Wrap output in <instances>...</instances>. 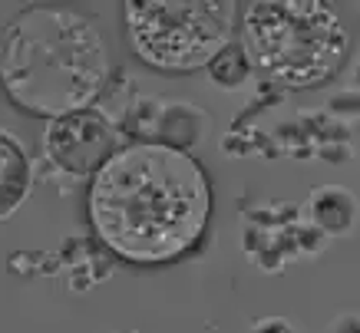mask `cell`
I'll list each match as a JSON object with an SVG mask.
<instances>
[{
	"mask_svg": "<svg viewBox=\"0 0 360 333\" xmlns=\"http://www.w3.org/2000/svg\"><path fill=\"white\" fill-rule=\"evenodd\" d=\"M212 215L208 175L188 152L162 142L120 149L89 185V225L112 254L165 264L188 254Z\"/></svg>",
	"mask_w": 360,
	"mask_h": 333,
	"instance_id": "6da1fadb",
	"label": "cell"
},
{
	"mask_svg": "<svg viewBox=\"0 0 360 333\" xmlns=\"http://www.w3.org/2000/svg\"><path fill=\"white\" fill-rule=\"evenodd\" d=\"M110 50L99 27L63 7H27L0 30V86L13 106L60 119L103 93Z\"/></svg>",
	"mask_w": 360,
	"mask_h": 333,
	"instance_id": "7a4b0ae2",
	"label": "cell"
},
{
	"mask_svg": "<svg viewBox=\"0 0 360 333\" xmlns=\"http://www.w3.org/2000/svg\"><path fill=\"white\" fill-rule=\"evenodd\" d=\"M350 37L321 0H255L241 17V53L251 70L291 89L328 83L347 60Z\"/></svg>",
	"mask_w": 360,
	"mask_h": 333,
	"instance_id": "3957f363",
	"label": "cell"
},
{
	"mask_svg": "<svg viewBox=\"0 0 360 333\" xmlns=\"http://www.w3.org/2000/svg\"><path fill=\"white\" fill-rule=\"evenodd\" d=\"M122 13L136 56L165 73L208 66L229 46L235 20L225 0H129Z\"/></svg>",
	"mask_w": 360,
	"mask_h": 333,
	"instance_id": "277c9868",
	"label": "cell"
},
{
	"mask_svg": "<svg viewBox=\"0 0 360 333\" xmlns=\"http://www.w3.org/2000/svg\"><path fill=\"white\" fill-rule=\"evenodd\" d=\"M120 132L96 109H79L53 119L44 132L46 155L70 175H96L116 155Z\"/></svg>",
	"mask_w": 360,
	"mask_h": 333,
	"instance_id": "5b68a950",
	"label": "cell"
},
{
	"mask_svg": "<svg viewBox=\"0 0 360 333\" xmlns=\"http://www.w3.org/2000/svg\"><path fill=\"white\" fill-rule=\"evenodd\" d=\"M30 192V159L11 132H0V218L13 215Z\"/></svg>",
	"mask_w": 360,
	"mask_h": 333,
	"instance_id": "8992f818",
	"label": "cell"
},
{
	"mask_svg": "<svg viewBox=\"0 0 360 333\" xmlns=\"http://www.w3.org/2000/svg\"><path fill=\"white\" fill-rule=\"evenodd\" d=\"M311 215L314 225L328 235H347L357 221V198L340 185H321L311 195Z\"/></svg>",
	"mask_w": 360,
	"mask_h": 333,
	"instance_id": "52a82bcc",
	"label": "cell"
},
{
	"mask_svg": "<svg viewBox=\"0 0 360 333\" xmlns=\"http://www.w3.org/2000/svg\"><path fill=\"white\" fill-rule=\"evenodd\" d=\"M202 112L192 106H169L165 109L162 122H159V132H162V145L169 149H182L186 152L192 142L198 139V132H202Z\"/></svg>",
	"mask_w": 360,
	"mask_h": 333,
	"instance_id": "ba28073f",
	"label": "cell"
},
{
	"mask_svg": "<svg viewBox=\"0 0 360 333\" xmlns=\"http://www.w3.org/2000/svg\"><path fill=\"white\" fill-rule=\"evenodd\" d=\"M248 60H245V53H241V46L238 50H231V46H225L212 63H208V73H212V79L219 83V86H241L245 83V76H248Z\"/></svg>",
	"mask_w": 360,
	"mask_h": 333,
	"instance_id": "9c48e42d",
	"label": "cell"
},
{
	"mask_svg": "<svg viewBox=\"0 0 360 333\" xmlns=\"http://www.w3.org/2000/svg\"><path fill=\"white\" fill-rule=\"evenodd\" d=\"M258 333H295V330H291V323H288V320L271 317V320H264L262 327H258Z\"/></svg>",
	"mask_w": 360,
	"mask_h": 333,
	"instance_id": "30bf717a",
	"label": "cell"
},
{
	"mask_svg": "<svg viewBox=\"0 0 360 333\" xmlns=\"http://www.w3.org/2000/svg\"><path fill=\"white\" fill-rule=\"evenodd\" d=\"M338 333H360V317L347 313V317H344V320L338 323Z\"/></svg>",
	"mask_w": 360,
	"mask_h": 333,
	"instance_id": "8fae6325",
	"label": "cell"
},
{
	"mask_svg": "<svg viewBox=\"0 0 360 333\" xmlns=\"http://www.w3.org/2000/svg\"><path fill=\"white\" fill-rule=\"evenodd\" d=\"M357 83H360V66H357Z\"/></svg>",
	"mask_w": 360,
	"mask_h": 333,
	"instance_id": "7c38bea8",
	"label": "cell"
}]
</instances>
